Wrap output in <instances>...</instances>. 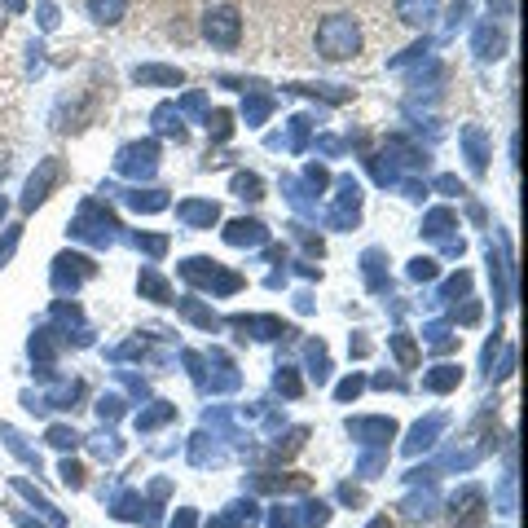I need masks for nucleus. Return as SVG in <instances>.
I'll return each instance as SVG.
<instances>
[{"label":"nucleus","mask_w":528,"mask_h":528,"mask_svg":"<svg viewBox=\"0 0 528 528\" xmlns=\"http://www.w3.org/2000/svg\"><path fill=\"white\" fill-rule=\"evenodd\" d=\"M176 216L190 220V225H212L220 212H216V203H181V207H176Z\"/></svg>","instance_id":"9d476101"},{"label":"nucleus","mask_w":528,"mask_h":528,"mask_svg":"<svg viewBox=\"0 0 528 528\" xmlns=\"http://www.w3.org/2000/svg\"><path fill=\"white\" fill-rule=\"evenodd\" d=\"M141 291H150V295H154V300H159V304H168V300H172L168 282H163L159 273H141Z\"/></svg>","instance_id":"ddd939ff"},{"label":"nucleus","mask_w":528,"mask_h":528,"mask_svg":"<svg viewBox=\"0 0 528 528\" xmlns=\"http://www.w3.org/2000/svg\"><path fill=\"white\" fill-rule=\"evenodd\" d=\"M361 44H366L361 18L344 14V9L326 14L322 22H317V31H313V49H317V58H326V62H352L361 53Z\"/></svg>","instance_id":"f257e3e1"},{"label":"nucleus","mask_w":528,"mask_h":528,"mask_svg":"<svg viewBox=\"0 0 528 528\" xmlns=\"http://www.w3.org/2000/svg\"><path fill=\"white\" fill-rule=\"evenodd\" d=\"M410 273H414V278H432L436 264H432V260H414V269H410Z\"/></svg>","instance_id":"aec40b11"},{"label":"nucleus","mask_w":528,"mask_h":528,"mask_svg":"<svg viewBox=\"0 0 528 528\" xmlns=\"http://www.w3.org/2000/svg\"><path fill=\"white\" fill-rule=\"evenodd\" d=\"M484 524V493L462 489L454 498V528H480Z\"/></svg>","instance_id":"20e7f679"},{"label":"nucleus","mask_w":528,"mask_h":528,"mask_svg":"<svg viewBox=\"0 0 528 528\" xmlns=\"http://www.w3.org/2000/svg\"><path fill=\"white\" fill-rule=\"evenodd\" d=\"M58 181H62V163L58 159H44V168L27 181V198H22V207L31 212L36 203H44V198H49V185H58Z\"/></svg>","instance_id":"7ed1b4c3"},{"label":"nucleus","mask_w":528,"mask_h":528,"mask_svg":"<svg viewBox=\"0 0 528 528\" xmlns=\"http://www.w3.org/2000/svg\"><path fill=\"white\" fill-rule=\"evenodd\" d=\"M0 31H5V14H0Z\"/></svg>","instance_id":"a878e982"},{"label":"nucleus","mask_w":528,"mask_h":528,"mask_svg":"<svg viewBox=\"0 0 528 528\" xmlns=\"http://www.w3.org/2000/svg\"><path fill=\"white\" fill-rule=\"evenodd\" d=\"M370 528H392V524H388V520H374V524H370Z\"/></svg>","instance_id":"b1692460"},{"label":"nucleus","mask_w":528,"mask_h":528,"mask_svg":"<svg viewBox=\"0 0 528 528\" xmlns=\"http://www.w3.org/2000/svg\"><path fill=\"white\" fill-rule=\"evenodd\" d=\"M396 14L410 22V27H427L436 18V0H396Z\"/></svg>","instance_id":"39448f33"},{"label":"nucleus","mask_w":528,"mask_h":528,"mask_svg":"<svg viewBox=\"0 0 528 528\" xmlns=\"http://www.w3.org/2000/svg\"><path fill=\"white\" fill-rule=\"evenodd\" d=\"M132 80L137 84H181V71H168V66H137Z\"/></svg>","instance_id":"1a4fd4ad"},{"label":"nucleus","mask_w":528,"mask_h":528,"mask_svg":"<svg viewBox=\"0 0 528 528\" xmlns=\"http://www.w3.org/2000/svg\"><path fill=\"white\" fill-rule=\"evenodd\" d=\"M88 14L110 27V22H119L128 14V0H88Z\"/></svg>","instance_id":"6e6552de"},{"label":"nucleus","mask_w":528,"mask_h":528,"mask_svg":"<svg viewBox=\"0 0 528 528\" xmlns=\"http://www.w3.org/2000/svg\"><path fill=\"white\" fill-rule=\"evenodd\" d=\"M502 49H506V36L493 22H484V27L476 31V53L480 58H502Z\"/></svg>","instance_id":"0eeeda50"},{"label":"nucleus","mask_w":528,"mask_h":528,"mask_svg":"<svg viewBox=\"0 0 528 528\" xmlns=\"http://www.w3.org/2000/svg\"><path fill=\"white\" fill-rule=\"evenodd\" d=\"M493 9H498V14H511V0H489Z\"/></svg>","instance_id":"5701e85b"},{"label":"nucleus","mask_w":528,"mask_h":528,"mask_svg":"<svg viewBox=\"0 0 528 528\" xmlns=\"http://www.w3.org/2000/svg\"><path fill=\"white\" fill-rule=\"evenodd\" d=\"M454 383H458L454 366H440L436 374H427V388H432V392H445V388H454Z\"/></svg>","instance_id":"4468645a"},{"label":"nucleus","mask_w":528,"mask_h":528,"mask_svg":"<svg viewBox=\"0 0 528 528\" xmlns=\"http://www.w3.org/2000/svg\"><path fill=\"white\" fill-rule=\"evenodd\" d=\"M278 388H282L286 396H300V379H295L291 370H282V374H278Z\"/></svg>","instance_id":"a211bd4d"},{"label":"nucleus","mask_w":528,"mask_h":528,"mask_svg":"<svg viewBox=\"0 0 528 528\" xmlns=\"http://www.w3.org/2000/svg\"><path fill=\"white\" fill-rule=\"evenodd\" d=\"M9 5V14H22V9H27V0H5Z\"/></svg>","instance_id":"4be33fe9"},{"label":"nucleus","mask_w":528,"mask_h":528,"mask_svg":"<svg viewBox=\"0 0 528 528\" xmlns=\"http://www.w3.org/2000/svg\"><path fill=\"white\" fill-rule=\"evenodd\" d=\"M225 238L229 242H260L264 238V225H260V220H234Z\"/></svg>","instance_id":"9b49d317"},{"label":"nucleus","mask_w":528,"mask_h":528,"mask_svg":"<svg viewBox=\"0 0 528 528\" xmlns=\"http://www.w3.org/2000/svg\"><path fill=\"white\" fill-rule=\"evenodd\" d=\"M392 348H396V357H401V366H405V370L418 366V348H414V339H410V335H392Z\"/></svg>","instance_id":"f8f14e48"},{"label":"nucleus","mask_w":528,"mask_h":528,"mask_svg":"<svg viewBox=\"0 0 528 528\" xmlns=\"http://www.w3.org/2000/svg\"><path fill=\"white\" fill-rule=\"evenodd\" d=\"M49 440H53V445H75V440H80V436H75V432H66V427H53V432H49Z\"/></svg>","instance_id":"6ab92c4d"},{"label":"nucleus","mask_w":528,"mask_h":528,"mask_svg":"<svg viewBox=\"0 0 528 528\" xmlns=\"http://www.w3.org/2000/svg\"><path fill=\"white\" fill-rule=\"evenodd\" d=\"M119 168L150 176V172H154V146H128L124 154H119Z\"/></svg>","instance_id":"423d86ee"},{"label":"nucleus","mask_w":528,"mask_h":528,"mask_svg":"<svg viewBox=\"0 0 528 528\" xmlns=\"http://www.w3.org/2000/svg\"><path fill=\"white\" fill-rule=\"evenodd\" d=\"M234 190H238L242 198H264V194H260V190H264L260 176H234Z\"/></svg>","instance_id":"2eb2a0df"},{"label":"nucleus","mask_w":528,"mask_h":528,"mask_svg":"<svg viewBox=\"0 0 528 528\" xmlns=\"http://www.w3.org/2000/svg\"><path fill=\"white\" fill-rule=\"evenodd\" d=\"M467 150H471V168H484V141H480V132L476 128H467Z\"/></svg>","instance_id":"dca6fc26"},{"label":"nucleus","mask_w":528,"mask_h":528,"mask_svg":"<svg viewBox=\"0 0 528 528\" xmlns=\"http://www.w3.org/2000/svg\"><path fill=\"white\" fill-rule=\"evenodd\" d=\"M357 388H361V379H348L344 388H339V396H344V401H348V396H357Z\"/></svg>","instance_id":"412c9836"},{"label":"nucleus","mask_w":528,"mask_h":528,"mask_svg":"<svg viewBox=\"0 0 528 528\" xmlns=\"http://www.w3.org/2000/svg\"><path fill=\"white\" fill-rule=\"evenodd\" d=\"M163 418H172V405H163V410H150V414H141V418H137V427H159Z\"/></svg>","instance_id":"f3484780"},{"label":"nucleus","mask_w":528,"mask_h":528,"mask_svg":"<svg viewBox=\"0 0 528 528\" xmlns=\"http://www.w3.org/2000/svg\"><path fill=\"white\" fill-rule=\"evenodd\" d=\"M0 220H5V198H0Z\"/></svg>","instance_id":"393cba45"},{"label":"nucleus","mask_w":528,"mask_h":528,"mask_svg":"<svg viewBox=\"0 0 528 528\" xmlns=\"http://www.w3.org/2000/svg\"><path fill=\"white\" fill-rule=\"evenodd\" d=\"M203 31H207V40H212L216 49H238V40H242V18H238V9H229V5L212 9V14L203 18Z\"/></svg>","instance_id":"f03ea898"}]
</instances>
